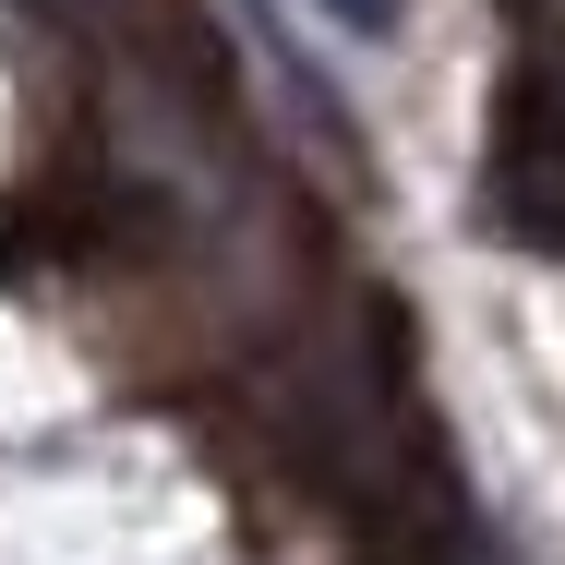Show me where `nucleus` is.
Instances as JSON below:
<instances>
[{
	"label": "nucleus",
	"mask_w": 565,
	"mask_h": 565,
	"mask_svg": "<svg viewBox=\"0 0 565 565\" xmlns=\"http://www.w3.org/2000/svg\"><path fill=\"white\" fill-rule=\"evenodd\" d=\"M481 205L518 253H565V73H505L493 85Z\"/></svg>",
	"instance_id": "f257e3e1"
},
{
	"label": "nucleus",
	"mask_w": 565,
	"mask_h": 565,
	"mask_svg": "<svg viewBox=\"0 0 565 565\" xmlns=\"http://www.w3.org/2000/svg\"><path fill=\"white\" fill-rule=\"evenodd\" d=\"M326 12H338L349 36H397V24H409V0H326Z\"/></svg>",
	"instance_id": "f03ea898"
},
{
	"label": "nucleus",
	"mask_w": 565,
	"mask_h": 565,
	"mask_svg": "<svg viewBox=\"0 0 565 565\" xmlns=\"http://www.w3.org/2000/svg\"><path fill=\"white\" fill-rule=\"evenodd\" d=\"M505 12H554V0H505Z\"/></svg>",
	"instance_id": "7ed1b4c3"
}]
</instances>
